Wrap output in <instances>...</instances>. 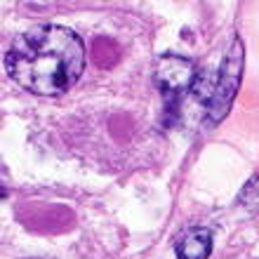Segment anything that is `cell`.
<instances>
[{"label": "cell", "instance_id": "1", "mask_svg": "<svg viewBox=\"0 0 259 259\" xmlns=\"http://www.w3.org/2000/svg\"><path fill=\"white\" fill-rule=\"evenodd\" d=\"M88 52L66 26L38 24L21 31L7 48L5 71L21 90L38 97L66 95L80 80Z\"/></svg>", "mask_w": 259, "mask_h": 259}, {"label": "cell", "instance_id": "2", "mask_svg": "<svg viewBox=\"0 0 259 259\" xmlns=\"http://www.w3.org/2000/svg\"><path fill=\"white\" fill-rule=\"evenodd\" d=\"M240 73H243V42H240V38H233L229 55H226L224 64H222V68L217 71V78H214V92H212L210 106H207L212 123H219L229 113L233 97L238 92Z\"/></svg>", "mask_w": 259, "mask_h": 259}, {"label": "cell", "instance_id": "3", "mask_svg": "<svg viewBox=\"0 0 259 259\" xmlns=\"http://www.w3.org/2000/svg\"><path fill=\"white\" fill-rule=\"evenodd\" d=\"M198 68L191 59L179 55H163L153 64V82L167 99H179L196 88Z\"/></svg>", "mask_w": 259, "mask_h": 259}, {"label": "cell", "instance_id": "4", "mask_svg": "<svg viewBox=\"0 0 259 259\" xmlns=\"http://www.w3.org/2000/svg\"><path fill=\"white\" fill-rule=\"evenodd\" d=\"M177 259H207L212 252V231L205 226H196L186 231L175 245Z\"/></svg>", "mask_w": 259, "mask_h": 259}]
</instances>
